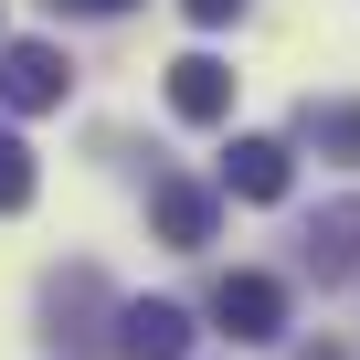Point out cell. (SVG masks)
<instances>
[{"label": "cell", "instance_id": "6da1fadb", "mask_svg": "<svg viewBox=\"0 0 360 360\" xmlns=\"http://www.w3.org/2000/svg\"><path fill=\"white\" fill-rule=\"evenodd\" d=\"M64 85H75V64H64L53 43H0V106H11V117L64 106Z\"/></svg>", "mask_w": 360, "mask_h": 360}, {"label": "cell", "instance_id": "7a4b0ae2", "mask_svg": "<svg viewBox=\"0 0 360 360\" xmlns=\"http://www.w3.org/2000/svg\"><path fill=\"white\" fill-rule=\"evenodd\" d=\"M212 328H233V339H286V286L255 276V265H233V276L212 286Z\"/></svg>", "mask_w": 360, "mask_h": 360}, {"label": "cell", "instance_id": "3957f363", "mask_svg": "<svg viewBox=\"0 0 360 360\" xmlns=\"http://www.w3.org/2000/svg\"><path fill=\"white\" fill-rule=\"evenodd\" d=\"M169 117H180V127H223V117H233V64L180 53V64H169Z\"/></svg>", "mask_w": 360, "mask_h": 360}, {"label": "cell", "instance_id": "277c9868", "mask_svg": "<svg viewBox=\"0 0 360 360\" xmlns=\"http://www.w3.org/2000/svg\"><path fill=\"white\" fill-rule=\"evenodd\" d=\"M117 349L127 360H191V307H169V297L117 307Z\"/></svg>", "mask_w": 360, "mask_h": 360}, {"label": "cell", "instance_id": "5b68a950", "mask_svg": "<svg viewBox=\"0 0 360 360\" xmlns=\"http://www.w3.org/2000/svg\"><path fill=\"white\" fill-rule=\"evenodd\" d=\"M286 180H297V148H286V138H233V148H223V191L286 202Z\"/></svg>", "mask_w": 360, "mask_h": 360}, {"label": "cell", "instance_id": "8992f818", "mask_svg": "<svg viewBox=\"0 0 360 360\" xmlns=\"http://www.w3.org/2000/svg\"><path fill=\"white\" fill-rule=\"evenodd\" d=\"M148 223L191 255V244H212V191H202V180H159V191H148Z\"/></svg>", "mask_w": 360, "mask_h": 360}, {"label": "cell", "instance_id": "52a82bcc", "mask_svg": "<svg viewBox=\"0 0 360 360\" xmlns=\"http://www.w3.org/2000/svg\"><path fill=\"white\" fill-rule=\"evenodd\" d=\"M297 138H307L318 159L360 169V96H339V106H307V117H297Z\"/></svg>", "mask_w": 360, "mask_h": 360}, {"label": "cell", "instance_id": "ba28073f", "mask_svg": "<svg viewBox=\"0 0 360 360\" xmlns=\"http://www.w3.org/2000/svg\"><path fill=\"white\" fill-rule=\"evenodd\" d=\"M307 265H318V276H360V202L318 212V233H307Z\"/></svg>", "mask_w": 360, "mask_h": 360}, {"label": "cell", "instance_id": "9c48e42d", "mask_svg": "<svg viewBox=\"0 0 360 360\" xmlns=\"http://www.w3.org/2000/svg\"><path fill=\"white\" fill-rule=\"evenodd\" d=\"M0 212H32V148L0 127Z\"/></svg>", "mask_w": 360, "mask_h": 360}, {"label": "cell", "instance_id": "30bf717a", "mask_svg": "<svg viewBox=\"0 0 360 360\" xmlns=\"http://www.w3.org/2000/svg\"><path fill=\"white\" fill-rule=\"evenodd\" d=\"M180 11H191L202 32H223V22H244V0H180Z\"/></svg>", "mask_w": 360, "mask_h": 360}, {"label": "cell", "instance_id": "8fae6325", "mask_svg": "<svg viewBox=\"0 0 360 360\" xmlns=\"http://www.w3.org/2000/svg\"><path fill=\"white\" fill-rule=\"evenodd\" d=\"M53 11H85V22H117L127 0H53Z\"/></svg>", "mask_w": 360, "mask_h": 360}, {"label": "cell", "instance_id": "7c38bea8", "mask_svg": "<svg viewBox=\"0 0 360 360\" xmlns=\"http://www.w3.org/2000/svg\"><path fill=\"white\" fill-rule=\"evenodd\" d=\"M297 360H339V349H297Z\"/></svg>", "mask_w": 360, "mask_h": 360}]
</instances>
